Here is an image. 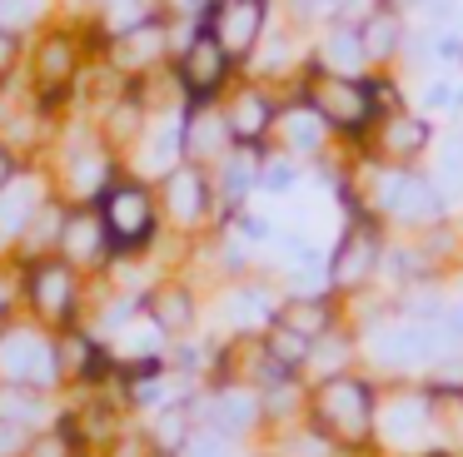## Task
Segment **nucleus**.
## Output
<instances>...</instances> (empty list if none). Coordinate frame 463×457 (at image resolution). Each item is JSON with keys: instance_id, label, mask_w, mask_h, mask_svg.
Returning <instances> with one entry per match:
<instances>
[{"instance_id": "1", "label": "nucleus", "mask_w": 463, "mask_h": 457, "mask_svg": "<svg viewBox=\"0 0 463 457\" xmlns=\"http://www.w3.org/2000/svg\"><path fill=\"white\" fill-rule=\"evenodd\" d=\"M349 159L364 204L389 224V234H429V228L458 219L449 209V199L439 194L429 164H379L369 154H349Z\"/></svg>"}, {"instance_id": "2", "label": "nucleus", "mask_w": 463, "mask_h": 457, "mask_svg": "<svg viewBox=\"0 0 463 457\" xmlns=\"http://www.w3.org/2000/svg\"><path fill=\"white\" fill-rule=\"evenodd\" d=\"M41 164H45V174H51L55 194L71 199V204H95V199L125 174V159L105 145V135L85 115H71L55 129V139H51Z\"/></svg>"}, {"instance_id": "3", "label": "nucleus", "mask_w": 463, "mask_h": 457, "mask_svg": "<svg viewBox=\"0 0 463 457\" xmlns=\"http://www.w3.org/2000/svg\"><path fill=\"white\" fill-rule=\"evenodd\" d=\"M379 378L354 368V373L324 378V383H309V423L319 427L324 437L344 447V452L369 457L373 443H379Z\"/></svg>"}, {"instance_id": "4", "label": "nucleus", "mask_w": 463, "mask_h": 457, "mask_svg": "<svg viewBox=\"0 0 463 457\" xmlns=\"http://www.w3.org/2000/svg\"><path fill=\"white\" fill-rule=\"evenodd\" d=\"M15 264V258H11ZM21 313L31 323L65 333V328L90 318V298H95V278L80 274L65 254H41V258H21Z\"/></svg>"}, {"instance_id": "5", "label": "nucleus", "mask_w": 463, "mask_h": 457, "mask_svg": "<svg viewBox=\"0 0 463 457\" xmlns=\"http://www.w3.org/2000/svg\"><path fill=\"white\" fill-rule=\"evenodd\" d=\"M389 224H383L373 209H359V214H344L339 234L329 244V258H324V284H329L334 298H359L369 288H379L383 278V254H389Z\"/></svg>"}, {"instance_id": "6", "label": "nucleus", "mask_w": 463, "mask_h": 457, "mask_svg": "<svg viewBox=\"0 0 463 457\" xmlns=\"http://www.w3.org/2000/svg\"><path fill=\"white\" fill-rule=\"evenodd\" d=\"M95 209H100L105 228H110V244H115V254H120V258H150L155 248H160L165 214H160L155 179L125 169V174L115 179L100 199H95Z\"/></svg>"}, {"instance_id": "7", "label": "nucleus", "mask_w": 463, "mask_h": 457, "mask_svg": "<svg viewBox=\"0 0 463 457\" xmlns=\"http://www.w3.org/2000/svg\"><path fill=\"white\" fill-rule=\"evenodd\" d=\"M433 443H449V433H443V417L433 407V397L423 393V383L419 378L383 383L379 387V443H373V452L419 457Z\"/></svg>"}, {"instance_id": "8", "label": "nucleus", "mask_w": 463, "mask_h": 457, "mask_svg": "<svg viewBox=\"0 0 463 457\" xmlns=\"http://www.w3.org/2000/svg\"><path fill=\"white\" fill-rule=\"evenodd\" d=\"M299 95L319 109L324 125L339 135V145L349 149V154H364L373 125H379V109H373V99H369L364 75H324V70L309 65L299 79Z\"/></svg>"}, {"instance_id": "9", "label": "nucleus", "mask_w": 463, "mask_h": 457, "mask_svg": "<svg viewBox=\"0 0 463 457\" xmlns=\"http://www.w3.org/2000/svg\"><path fill=\"white\" fill-rule=\"evenodd\" d=\"M279 303H284V288L269 268H260V274H250V278H234V284H224L210 294V333L260 338L264 328H274Z\"/></svg>"}, {"instance_id": "10", "label": "nucleus", "mask_w": 463, "mask_h": 457, "mask_svg": "<svg viewBox=\"0 0 463 457\" xmlns=\"http://www.w3.org/2000/svg\"><path fill=\"white\" fill-rule=\"evenodd\" d=\"M155 194H160V214L165 228L180 238H204L220 228V194H214V169L190 164L170 169L165 179H155Z\"/></svg>"}, {"instance_id": "11", "label": "nucleus", "mask_w": 463, "mask_h": 457, "mask_svg": "<svg viewBox=\"0 0 463 457\" xmlns=\"http://www.w3.org/2000/svg\"><path fill=\"white\" fill-rule=\"evenodd\" d=\"M170 70H175V79H180L184 105H220V99L230 95V85L244 75V65L204 25L194 30L180 50H175Z\"/></svg>"}, {"instance_id": "12", "label": "nucleus", "mask_w": 463, "mask_h": 457, "mask_svg": "<svg viewBox=\"0 0 463 457\" xmlns=\"http://www.w3.org/2000/svg\"><path fill=\"white\" fill-rule=\"evenodd\" d=\"M190 413L200 427H214L244 447L264 437V393L250 383H200L190 393Z\"/></svg>"}, {"instance_id": "13", "label": "nucleus", "mask_w": 463, "mask_h": 457, "mask_svg": "<svg viewBox=\"0 0 463 457\" xmlns=\"http://www.w3.org/2000/svg\"><path fill=\"white\" fill-rule=\"evenodd\" d=\"M0 383H25L41 393H61V368H55V333L31 318H15L0 333Z\"/></svg>"}, {"instance_id": "14", "label": "nucleus", "mask_w": 463, "mask_h": 457, "mask_svg": "<svg viewBox=\"0 0 463 457\" xmlns=\"http://www.w3.org/2000/svg\"><path fill=\"white\" fill-rule=\"evenodd\" d=\"M140 308L170 343L194 338L210 328V294L194 284L190 274H160L150 288L140 294Z\"/></svg>"}, {"instance_id": "15", "label": "nucleus", "mask_w": 463, "mask_h": 457, "mask_svg": "<svg viewBox=\"0 0 463 457\" xmlns=\"http://www.w3.org/2000/svg\"><path fill=\"white\" fill-rule=\"evenodd\" d=\"M224 109V125H230V139L244 149H274V125H279V109H284V89L264 85L254 75H240L230 85V95L220 99Z\"/></svg>"}, {"instance_id": "16", "label": "nucleus", "mask_w": 463, "mask_h": 457, "mask_svg": "<svg viewBox=\"0 0 463 457\" xmlns=\"http://www.w3.org/2000/svg\"><path fill=\"white\" fill-rule=\"evenodd\" d=\"M439 135H443L439 119L423 115L419 105H409V109H393V115H383L379 125H373L364 154L379 159V164H429Z\"/></svg>"}, {"instance_id": "17", "label": "nucleus", "mask_w": 463, "mask_h": 457, "mask_svg": "<svg viewBox=\"0 0 463 457\" xmlns=\"http://www.w3.org/2000/svg\"><path fill=\"white\" fill-rule=\"evenodd\" d=\"M274 20H279V0H220V5L210 10V20H204V30H210L240 65H250V60L260 55V45L269 40Z\"/></svg>"}, {"instance_id": "18", "label": "nucleus", "mask_w": 463, "mask_h": 457, "mask_svg": "<svg viewBox=\"0 0 463 457\" xmlns=\"http://www.w3.org/2000/svg\"><path fill=\"white\" fill-rule=\"evenodd\" d=\"M279 154H289V159H299L304 169H314V164H324L329 154H339V135H334L329 125H324V115L309 105L304 95H289L284 99V109H279V125H274V139H269Z\"/></svg>"}, {"instance_id": "19", "label": "nucleus", "mask_w": 463, "mask_h": 457, "mask_svg": "<svg viewBox=\"0 0 463 457\" xmlns=\"http://www.w3.org/2000/svg\"><path fill=\"white\" fill-rule=\"evenodd\" d=\"M170 60H175V30H170V20H150V25L115 30L105 65H110L115 75H125V79H145V75H155V70H165Z\"/></svg>"}, {"instance_id": "20", "label": "nucleus", "mask_w": 463, "mask_h": 457, "mask_svg": "<svg viewBox=\"0 0 463 457\" xmlns=\"http://www.w3.org/2000/svg\"><path fill=\"white\" fill-rule=\"evenodd\" d=\"M61 254L71 258L80 274H90V278L110 274V264L120 254H115L110 228H105V219H100V209H95V204H71V219H65V234H61Z\"/></svg>"}, {"instance_id": "21", "label": "nucleus", "mask_w": 463, "mask_h": 457, "mask_svg": "<svg viewBox=\"0 0 463 457\" xmlns=\"http://www.w3.org/2000/svg\"><path fill=\"white\" fill-rule=\"evenodd\" d=\"M95 129L105 135V145L115 149L120 159H130L135 154V145H140L145 135H150V125H155V109L145 105V95L135 85H125L120 95L110 99V105H100L95 115H85Z\"/></svg>"}, {"instance_id": "22", "label": "nucleus", "mask_w": 463, "mask_h": 457, "mask_svg": "<svg viewBox=\"0 0 463 457\" xmlns=\"http://www.w3.org/2000/svg\"><path fill=\"white\" fill-rule=\"evenodd\" d=\"M51 194H55V184H51V174H45V164H31L5 194H0V254H11V248L21 244V234L31 228V219L45 209Z\"/></svg>"}, {"instance_id": "23", "label": "nucleus", "mask_w": 463, "mask_h": 457, "mask_svg": "<svg viewBox=\"0 0 463 457\" xmlns=\"http://www.w3.org/2000/svg\"><path fill=\"white\" fill-rule=\"evenodd\" d=\"M309 65L324 75H369V55L354 20H324L309 40Z\"/></svg>"}, {"instance_id": "24", "label": "nucleus", "mask_w": 463, "mask_h": 457, "mask_svg": "<svg viewBox=\"0 0 463 457\" xmlns=\"http://www.w3.org/2000/svg\"><path fill=\"white\" fill-rule=\"evenodd\" d=\"M359 40H364V55H369V70H403L409 40H413V20L399 5H383L359 25Z\"/></svg>"}, {"instance_id": "25", "label": "nucleus", "mask_w": 463, "mask_h": 457, "mask_svg": "<svg viewBox=\"0 0 463 457\" xmlns=\"http://www.w3.org/2000/svg\"><path fill=\"white\" fill-rule=\"evenodd\" d=\"M180 164H184V125H180V109H170V115H155L150 135L135 145V154L125 159V169H135V174H145V179H165Z\"/></svg>"}, {"instance_id": "26", "label": "nucleus", "mask_w": 463, "mask_h": 457, "mask_svg": "<svg viewBox=\"0 0 463 457\" xmlns=\"http://www.w3.org/2000/svg\"><path fill=\"white\" fill-rule=\"evenodd\" d=\"M180 125H184V159H190V164L214 169L234 149L220 105H184L180 109Z\"/></svg>"}, {"instance_id": "27", "label": "nucleus", "mask_w": 463, "mask_h": 457, "mask_svg": "<svg viewBox=\"0 0 463 457\" xmlns=\"http://www.w3.org/2000/svg\"><path fill=\"white\" fill-rule=\"evenodd\" d=\"M274 323L294 328V333H304L314 343V338L334 333L339 323H349V313H344V298H334L329 288H324V294H284Z\"/></svg>"}, {"instance_id": "28", "label": "nucleus", "mask_w": 463, "mask_h": 457, "mask_svg": "<svg viewBox=\"0 0 463 457\" xmlns=\"http://www.w3.org/2000/svg\"><path fill=\"white\" fill-rule=\"evenodd\" d=\"M190 393H194V387H190ZM190 393H180V397H170V403H160L155 413L135 417L140 433H145V443H150V452H170V457L184 452L190 433L200 427V423H194V413H190Z\"/></svg>"}, {"instance_id": "29", "label": "nucleus", "mask_w": 463, "mask_h": 457, "mask_svg": "<svg viewBox=\"0 0 463 457\" xmlns=\"http://www.w3.org/2000/svg\"><path fill=\"white\" fill-rule=\"evenodd\" d=\"M354 368H364L359 333H354L349 323H339L334 333L314 338V348H309V368H304V383H324V378L354 373Z\"/></svg>"}, {"instance_id": "30", "label": "nucleus", "mask_w": 463, "mask_h": 457, "mask_svg": "<svg viewBox=\"0 0 463 457\" xmlns=\"http://www.w3.org/2000/svg\"><path fill=\"white\" fill-rule=\"evenodd\" d=\"M0 417L31 427V433H51L55 417H61V393H41V387H25V383H0Z\"/></svg>"}, {"instance_id": "31", "label": "nucleus", "mask_w": 463, "mask_h": 457, "mask_svg": "<svg viewBox=\"0 0 463 457\" xmlns=\"http://www.w3.org/2000/svg\"><path fill=\"white\" fill-rule=\"evenodd\" d=\"M65 219H71V199H61V194H51L45 199V209L31 219V228L21 234V244L11 248L5 258H41V254H61V234H65Z\"/></svg>"}, {"instance_id": "32", "label": "nucleus", "mask_w": 463, "mask_h": 457, "mask_svg": "<svg viewBox=\"0 0 463 457\" xmlns=\"http://www.w3.org/2000/svg\"><path fill=\"white\" fill-rule=\"evenodd\" d=\"M429 174L439 184V194L449 199V209H463V129L439 135V145L429 154Z\"/></svg>"}, {"instance_id": "33", "label": "nucleus", "mask_w": 463, "mask_h": 457, "mask_svg": "<svg viewBox=\"0 0 463 457\" xmlns=\"http://www.w3.org/2000/svg\"><path fill=\"white\" fill-rule=\"evenodd\" d=\"M304 179H309V169H304L299 159L269 149V159H264V169H260V194H264V199H289L294 189L304 184Z\"/></svg>"}, {"instance_id": "34", "label": "nucleus", "mask_w": 463, "mask_h": 457, "mask_svg": "<svg viewBox=\"0 0 463 457\" xmlns=\"http://www.w3.org/2000/svg\"><path fill=\"white\" fill-rule=\"evenodd\" d=\"M260 343L269 348L274 363H284L289 373H299V378H304V368H309V348H314L304 333H294V328L274 323V328H264V333H260Z\"/></svg>"}, {"instance_id": "35", "label": "nucleus", "mask_w": 463, "mask_h": 457, "mask_svg": "<svg viewBox=\"0 0 463 457\" xmlns=\"http://www.w3.org/2000/svg\"><path fill=\"white\" fill-rule=\"evenodd\" d=\"M364 85H369V99H373V109H379V119L393 115V109H409L413 105L409 89H403V70H369Z\"/></svg>"}, {"instance_id": "36", "label": "nucleus", "mask_w": 463, "mask_h": 457, "mask_svg": "<svg viewBox=\"0 0 463 457\" xmlns=\"http://www.w3.org/2000/svg\"><path fill=\"white\" fill-rule=\"evenodd\" d=\"M25 50H31L25 30L0 25V89H11L15 79H25Z\"/></svg>"}, {"instance_id": "37", "label": "nucleus", "mask_w": 463, "mask_h": 457, "mask_svg": "<svg viewBox=\"0 0 463 457\" xmlns=\"http://www.w3.org/2000/svg\"><path fill=\"white\" fill-rule=\"evenodd\" d=\"M180 457H244V443H234V437L214 433V427H194Z\"/></svg>"}, {"instance_id": "38", "label": "nucleus", "mask_w": 463, "mask_h": 457, "mask_svg": "<svg viewBox=\"0 0 463 457\" xmlns=\"http://www.w3.org/2000/svg\"><path fill=\"white\" fill-rule=\"evenodd\" d=\"M21 318V274L11 258H0V323Z\"/></svg>"}, {"instance_id": "39", "label": "nucleus", "mask_w": 463, "mask_h": 457, "mask_svg": "<svg viewBox=\"0 0 463 457\" xmlns=\"http://www.w3.org/2000/svg\"><path fill=\"white\" fill-rule=\"evenodd\" d=\"M31 447H35V433H31V427L5 423V417H0V457H31Z\"/></svg>"}, {"instance_id": "40", "label": "nucleus", "mask_w": 463, "mask_h": 457, "mask_svg": "<svg viewBox=\"0 0 463 457\" xmlns=\"http://www.w3.org/2000/svg\"><path fill=\"white\" fill-rule=\"evenodd\" d=\"M453 95H458V79H429V85H423V115L453 109Z\"/></svg>"}, {"instance_id": "41", "label": "nucleus", "mask_w": 463, "mask_h": 457, "mask_svg": "<svg viewBox=\"0 0 463 457\" xmlns=\"http://www.w3.org/2000/svg\"><path fill=\"white\" fill-rule=\"evenodd\" d=\"M25 169H31V159H25L21 149H11V145H0V194H5V189H11L15 179L25 174Z\"/></svg>"}, {"instance_id": "42", "label": "nucleus", "mask_w": 463, "mask_h": 457, "mask_svg": "<svg viewBox=\"0 0 463 457\" xmlns=\"http://www.w3.org/2000/svg\"><path fill=\"white\" fill-rule=\"evenodd\" d=\"M393 5H399L403 15H409V20H423V15H429V10H433V5H439V0H393Z\"/></svg>"}, {"instance_id": "43", "label": "nucleus", "mask_w": 463, "mask_h": 457, "mask_svg": "<svg viewBox=\"0 0 463 457\" xmlns=\"http://www.w3.org/2000/svg\"><path fill=\"white\" fill-rule=\"evenodd\" d=\"M244 457H284L279 447H269V443H254V447H244Z\"/></svg>"}, {"instance_id": "44", "label": "nucleus", "mask_w": 463, "mask_h": 457, "mask_svg": "<svg viewBox=\"0 0 463 457\" xmlns=\"http://www.w3.org/2000/svg\"><path fill=\"white\" fill-rule=\"evenodd\" d=\"M71 457H105V452H90V447H75Z\"/></svg>"}, {"instance_id": "45", "label": "nucleus", "mask_w": 463, "mask_h": 457, "mask_svg": "<svg viewBox=\"0 0 463 457\" xmlns=\"http://www.w3.org/2000/svg\"><path fill=\"white\" fill-rule=\"evenodd\" d=\"M11 323H15V318H11ZM11 323H0V333H5V328H11Z\"/></svg>"}, {"instance_id": "46", "label": "nucleus", "mask_w": 463, "mask_h": 457, "mask_svg": "<svg viewBox=\"0 0 463 457\" xmlns=\"http://www.w3.org/2000/svg\"><path fill=\"white\" fill-rule=\"evenodd\" d=\"M150 457H170V452H150Z\"/></svg>"}, {"instance_id": "47", "label": "nucleus", "mask_w": 463, "mask_h": 457, "mask_svg": "<svg viewBox=\"0 0 463 457\" xmlns=\"http://www.w3.org/2000/svg\"><path fill=\"white\" fill-rule=\"evenodd\" d=\"M0 10H5V0H0Z\"/></svg>"}]
</instances>
